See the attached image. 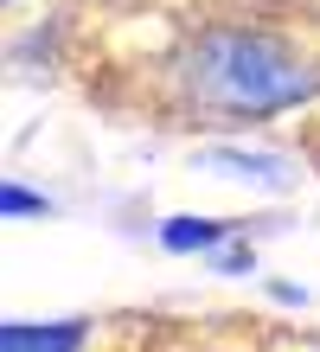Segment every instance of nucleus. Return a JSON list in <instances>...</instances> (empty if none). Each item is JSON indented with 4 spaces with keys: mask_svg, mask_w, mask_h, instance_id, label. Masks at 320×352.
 <instances>
[{
    "mask_svg": "<svg viewBox=\"0 0 320 352\" xmlns=\"http://www.w3.org/2000/svg\"><path fill=\"white\" fill-rule=\"evenodd\" d=\"M154 237H160L167 256H218L231 237H244V224L237 218H205V212H173V218L154 224Z\"/></svg>",
    "mask_w": 320,
    "mask_h": 352,
    "instance_id": "obj_3",
    "label": "nucleus"
},
{
    "mask_svg": "<svg viewBox=\"0 0 320 352\" xmlns=\"http://www.w3.org/2000/svg\"><path fill=\"white\" fill-rule=\"evenodd\" d=\"M90 346V320H7L0 327V352H83Z\"/></svg>",
    "mask_w": 320,
    "mask_h": 352,
    "instance_id": "obj_4",
    "label": "nucleus"
},
{
    "mask_svg": "<svg viewBox=\"0 0 320 352\" xmlns=\"http://www.w3.org/2000/svg\"><path fill=\"white\" fill-rule=\"evenodd\" d=\"M167 84H173L180 116H205L218 129H237V122H275V116L314 109L320 58L282 26L218 19V26H199L180 45Z\"/></svg>",
    "mask_w": 320,
    "mask_h": 352,
    "instance_id": "obj_1",
    "label": "nucleus"
},
{
    "mask_svg": "<svg viewBox=\"0 0 320 352\" xmlns=\"http://www.w3.org/2000/svg\"><path fill=\"white\" fill-rule=\"evenodd\" d=\"M7 7H19V0H7Z\"/></svg>",
    "mask_w": 320,
    "mask_h": 352,
    "instance_id": "obj_8",
    "label": "nucleus"
},
{
    "mask_svg": "<svg viewBox=\"0 0 320 352\" xmlns=\"http://www.w3.org/2000/svg\"><path fill=\"white\" fill-rule=\"evenodd\" d=\"M0 212L7 218H52L58 205L45 192H32V186H19V179H0Z\"/></svg>",
    "mask_w": 320,
    "mask_h": 352,
    "instance_id": "obj_5",
    "label": "nucleus"
},
{
    "mask_svg": "<svg viewBox=\"0 0 320 352\" xmlns=\"http://www.w3.org/2000/svg\"><path fill=\"white\" fill-rule=\"evenodd\" d=\"M192 167L224 179V186H250V192H263V199H282V192H295V186L308 179V167L295 154L250 148V141H205V148L192 154Z\"/></svg>",
    "mask_w": 320,
    "mask_h": 352,
    "instance_id": "obj_2",
    "label": "nucleus"
},
{
    "mask_svg": "<svg viewBox=\"0 0 320 352\" xmlns=\"http://www.w3.org/2000/svg\"><path fill=\"white\" fill-rule=\"evenodd\" d=\"M269 295L282 307H308V288H295V282H269Z\"/></svg>",
    "mask_w": 320,
    "mask_h": 352,
    "instance_id": "obj_7",
    "label": "nucleus"
},
{
    "mask_svg": "<svg viewBox=\"0 0 320 352\" xmlns=\"http://www.w3.org/2000/svg\"><path fill=\"white\" fill-rule=\"evenodd\" d=\"M244 231H250V224H244ZM211 263H218V269H224V276H244V269H256V250H250V243H244V237H231V243H224V250H218V256H211Z\"/></svg>",
    "mask_w": 320,
    "mask_h": 352,
    "instance_id": "obj_6",
    "label": "nucleus"
}]
</instances>
